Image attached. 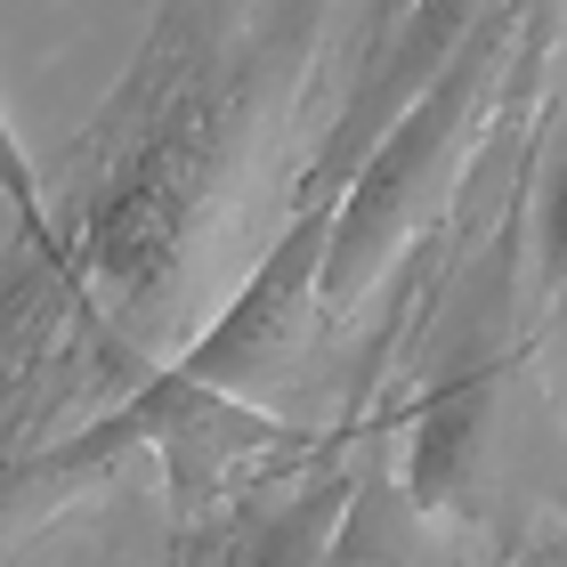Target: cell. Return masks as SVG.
Instances as JSON below:
<instances>
[{
	"instance_id": "6da1fadb",
	"label": "cell",
	"mask_w": 567,
	"mask_h": 567,
	"mask_svg": "<svg viewBox=\"0 0 567 567\" xmlns=\"http://www.w3.org/2000/svg\"><path fill=\"white\" fill-rule=\"evenodd\" d=\"M519 33H527V0H503L454 49V65L357 163V178L341 187V212H332V244H324V324L357 317L365 292L398 268V251L454 212L486 122L519 106Z\"/></svg>"
},
{
	"instance_id": "7a4b0ae2",
	"label": "cell",
	"mask_w": 567,
	"mask_h": 567,
	"mask_svg": "<svg viewBox=\"0 0 567 567\" xmlns=\"http://www.w3.org/2000/svg\"><path fill=\"white\" fill-rule=\"evenodd\" d=\"M527 227L519 212H503L495 244L478 251V268L446 292L430 341H422V373L405 390V430H414V454H405V486H414V511L446 519V511H471L486 462H495V430H503V398L519 390V365L535 357L527 332Z\"/></svg>"
},
{
	"instance_id": "3957f363",
	"label": "cell",
	"mask_w": 567,
	"mask_h": 567,
	"mask_svg": "<svg viewBox=\"0 0 567 567\" xmlns=\"http://www.w3.org/2000/svg\"><path fill=\"white\" fill-rule=\"evenodd\" d=\"M332 212L341 203H292V227L276 236V251L236 300L219 308V324L178 357L195 381H212L227 398H260L300 365L308 332L324 324V244H332Z\"/></svg>"
},
{
	"instance_id": "277c9868",
	"label": "cell",
	"mask_w": 567,
	"mask_h": 567,
	"mask_svg": "<svg viewBox=\"0 0 567 567\" xmlns=\"http://www.w3.org/2000/svg\"><path fill=\"white\" fill-rule=\"evenodd\" d=\"M244 9H251V0H163V17H154V33H146V49H138V65L114 82L106 114H97L90 131L73 138V154H65V187H73V195L106 187L114 163L154 131V122L178 114V106L203 97V90H219L227 73L251 58Z\"/></svg>"
},
{
	"instance_id": "5b68a950",
	"label": "cell",
	"mask_w": 567,
	"mask_h": 567,
	"mask_svg": "<svg viewBox=\"0 0 567 567\" xmlns=\"http://www.w3.org/2000/svg\"><path fill=\"white\" fill-rule=\"evenodd\" d=\"M535 300H544V324H551V357L567 373V114L544 146V178H535Z\"/></svg>"
},
{
	"instance_id": "8992f818",
	"label": "cell",
	"mask_w": 567,
	"mask_h": 567,
	"mask_svg": "<svg viewBox=\"0 0 567 567\" xmlns=\"http://www.w3.org/2000/svg\"><path fill=\"white\" fill-rule=\"evenodd\" d=\"M567 49V0H527V33H519V106L535 90V73Z\"/></svg>"
}]
</instances>
